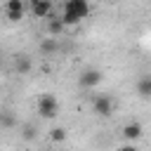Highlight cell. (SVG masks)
<instances>
[{"label": "cell", "mask_w": 151, "mask_h": 151, "mask_svg": "<svg viewBox=\"0 0 151 151\" xmlns=\"http://www.w3.org/2000/svg\"><path fill=\"white\" fill-rule=\"evenodd\" d=\"M57 113H59V99L54 97V94H42L40 99H38V116L40 118H57Z\"/></svg>", "instance_id": "6da1fadb"}, {"label": "cell", "mask_w": 151, "mask_h": 151, "mask_svg": "<svg viewBox=\"0 0 151 151\" xmlns=\"http://www.w3.org/2000/svg\"><path fill=\"white\" fill-rule=\"evenodd\" d=\"M101 71H97V68H85L80 76H78V85L80 87H85V90H94L99 83H101Z\"/></svg>", "instance_id": "7a4b0ae2"}, {"label": "cell", "mask_w": 151, "mask_h": 151, "mask_svg": "<svg viewBox=\"0 0 151 151\" xmlns=\"http://www.w3.org/2000/svg\"><path fill=\"white\" fill-rule=\"evenodd\" d=\"M92 111H94L97 116H101V118L111 116V111H113L111 97H109V94H94V97H92Z\"/></svg>", "instance_id": "3957f363"}, {"label": "cell", "mask_w": 151, "mask_h": 151, "mask_svg": "<svg viewBox=\"0 0 151 151\" xmlns=\"http://www.w3.org/2000/svg\"><path fill=\"white\" fill-rule=\"evenodd\" d=\"M26 14V0H7L5 5V17L9 21H21Z\"/></svg>", "instance_id": "277c9868"}, {"label": "cell", "mask_w": 151, "mask_h": 151, "mask_svg": "<svg viewBox=\"0 0 151 151\" xmlns=\"http://www.w3.org/2000/svg\"><path fill=\"white\" fill-rule=\"evenodd\" d=\"M120 134H123V139H125V142L134 144L137 139H142V134H144V127H142L139 123H127V125L120 130Z\"/></svg>", "instance_id": "5b68a950"}, {"label": "cell", "mask_w": 151, "mask_h": 151, "mask_svg": "<svg viewBox=\"0 0 151 151\" xmlns=\"http://www.w3.org/2000/svg\"><path fill=\"white\" fill-rule=\"evenodd\" d=\"M64 9H68V12L78 14L80 19H85V17L90 14V2H87V0H66V2H64Z\"/></svg>", "instance_id": "8992f818"}, {"label": "cell", "mask_w": 151, "mask_h": 151, "mask_svg": "<svg viewBox=\"0 0 151 151\" xmlns=\"http://www.w3.org/2000/svg\"><path fill=\"white\" fill-rule=\"evenodd\" d=\"M31 12L35 19H47L52 14V0H38L35 5H31Z\"/></svg>", "instance_id": "52a82bcc"}, {"label": "cell", "mask_w": 151, "mask_h": 151, "mask_svg": "<svg viewBox=\"0 0 151 151\" xmlns=\"http://www.w3.org/2000/svg\"><path fill=\"white\" fill-rule=\"evenodd\" d=\"M31 66H33V64H31V57H28V54H17V57H14V71H17L19 76H26V73L31 71Z\"/></svg>", "instance_id": "ba28073f"}, {"label": "cell", "mask_w": 151, "mask_h": 151, "mask_svg": "<svg viewBox=\"0 0 151 151\" xmlns=\"http://www.w3.org/2000/svg\"><path fill=\"white\" fill-rule=\"evenodd\" d=\"M64 28H66V24L61 21V17H59V19H50V21H47V33H50L52 38H59V35L64 33Z\"/></svg>", "instance_id": "9c48e42d"}, {"label": "cell", "mask_w": 151, "mask_h": 151, "mask_svg": "<svg viewBox=\"0 0 151 151\" xmlns=\"http://www.w3.org/2000/svg\"><path fill=\"white\" fill-rule=\"evenodd\" d=\"M137 94H139L142 99H149V97H151V76L139 78V83H137Z\"/></svg>", "instance_id": "30bf717a"}, {"label": "cell", "mask_w": 151, "mask_h": 151, "mask_svg": "<svg viewBox=\"0 0 151 151\" xmlns=\"http://www.w3.org/2000/svg\"><path fill=\"white\" fill-rule=\"evenodd\" d=\"M59 50V40L57 38H45L42 42H40V52L42 54H54Z\"/></svg>", "instance_id": "8fae6325"}, {"label": "cell", "mask_w": 151, "mask_h": 151, "mask_svg": "<svg viewBox=\"0 0 151 151\" xmlns=\"http://www.w3.org/2000/svg\"><path fill=\"white\" fill-rule=\"evenodd\" d=\"M61 21H64L66 26H76V24H80L83 19H80L78 14H73V12H68V9H64V12H61Z\"/></svg>", "instance_id": "7c38bea8"}, {"label": "cell", "mask_w": 151, "mask_h": 151, "mask_svg": "<svg viewBox=\"0 0 151 151\" xmlns=\"http://www.w3.org/2000/svg\"><path fill=\"white\" fill-rule=\"evenodd\" d=\"M64 139H66V130H64V127H52V130H50V142L61 144Z\"/></svg>", "instance_id": "4fadbf2b"}, {"label": "cell", "mask_w": 151, "mask_h": 151, "mask_svg": "<svg viewBox=\"0 0 151 151\" xmlns=\"http://www.w3.org/2000/svg\"><path fill=\"white\" fill-rule=\"evenodd\" d=\"M116 151H139V149H137L134 144H130V142H127V144H123V146H118Z\"/></svg>", "instance_id": "5bb4252c"}, {"label": "cell", "mask_w": 151, "mask_h": 151, "mask_svg": "<svg viewBox=\"0 0 151 151\" xmlns=\"http://www.w3.org/2000/svg\"><path fill=\"white\" fill-rule=\"evenodd\" d=\"M24 130H26V132H24V139H31V137H33V127H31V125H26Z\"/></svg>", "instance_id": "9a60e30c"}, {"label": "cell", "mask_w": 151, "mask_h": 151, "mask_svg": "<svg viewBox=\"0 0 151 151\" xmlns=\"http://www.w3.org/2000/svg\"><path fill=\"white\" fill-rule=\"evenodd\" d=\"M26 2H31V5H35V2H38V0H26Z\"/></svg>", "instance_id": "2e32d148"}, {"label": "cell", "mask_w": 151, "mask_h": 151, "mask_svg": "<svg viewBox=\"0 0 151 151\" xmlns=\"http://www.w3.org/2000/svg\"><path fill=\"white\" fill-rule=\"evenodd\" d=\"M42 151H47V149H42Z\"/></svg>", "instance_id": "e0dca14e"}, {"label": "cell", "mask_w": 151, "mask_h": 151, "mask_svg": "<svg viewBox=\"0 0 151 151\" xmlns=\"http://www.w3.org/2000/svg\"><path fill=\"white\" fill-rule=\"evenodd\" d=\"M87 2H90V0H87Z\"/></svg>", "instance_id": "ac0fdd59"}]
</instances>
